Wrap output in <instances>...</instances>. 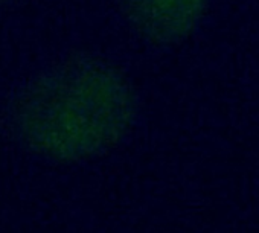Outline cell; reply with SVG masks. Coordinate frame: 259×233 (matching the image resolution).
Wrapping results in <instances>:
<instances>
[{"instance_id": "cell-1", "label": "cell", "mask_w": 259, "mask_h": 233, "mask_svg": "<svg viewBox=\"0 0 259 233\" xmlns=\"http://www.w3.org/2000/svg\"><path fill=\"white\" fill-rule=\"evenodd\" d=\"M138 95L128 75L98 55H75L32 78L13 102L20 141L38 156L82 162L114 148L132 128Z\"/></svg>"}, {"instance_id": "cell-2", "label": "cell", "mask_w": 259, "mask_h": 233, "mask_svg": "<svg viewBox=\"0 0 259 233\" xmlns=\"http://www.w3.org/2000/svg\"><path fill=\"white\" fill-rule=\"evenodd\" d=\"M138 35L153 44H172L194 28L204 0H116Z\"/></svg>"}, {"instance_id": "cell-3", "label": "cell", "mask_w": 259, "mask_h": 233, "mask_svg": "<svg viewBox=\"0 0 259 233\" xmlns=\"http://www.w3.org/2000/svg\"><path fill=\"white\" fill-rule=\"evenodd\" d=\"M5 2H8V0H5Z\"/></svg>"}]
</instances>
